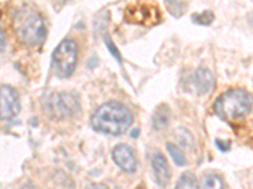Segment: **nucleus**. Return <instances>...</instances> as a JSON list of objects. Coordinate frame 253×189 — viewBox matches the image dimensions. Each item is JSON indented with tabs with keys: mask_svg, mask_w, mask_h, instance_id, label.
I'll use <instances>...</instances> for the list:
<instances>
[{
	"mask_svg": "<svg viewBox=\"0 0 253 189\" xmlns=\"http://www.w3.org/2000/svg\"><path fill=\"white\" fill-rule=\"evenodd\" d=\"M114 163L126 173H134L137 170V158L130 146L126 144H119L114 146L112 152Z\"/></svg>",
	"mask_w": 253,
	"mask_h": 189,
	"instance_id": "8",
	"label": "nucleus"
},
{
	"mask_svg": "<svg viewBox=\"0 0 253 189\" xmlns=\"http://www.w3.org/2000/svg\"><path fill=\"white\" fill-rule=\"evenodd\" d=\"M216 143V148H218L219 150H220V152H227V150H229V148H230V144H229V141H223V140H216L215 141Z\"/></svg>",
	"mask_w": 253,
	"mask_h": 189,
	"instance_id": "18",
	"label": "nucleus"
},
{
	"mask_svg": "<svg viewBox=\"0 0 253 189\" xmlns=\"http://www.w3.org/2000/svg\"><path fill=\"white\" fill-rule=\"evenodd\" d=\"M253 105V97L243 89H230L215 100L214 112L224 121H236L247 116Z\"/></svg>",
	"mask_w": 253,
	"mask_h": 189,
	"instance_id": "2",
	"label": "nucleus"
},
{
	"mask_svg": "<svg viewBox=\"0 0 253 189\" xmlns=\"http://www.w3.org/2000/svg\"><path fill=\"white\" fill-rule=\"evenodd\" d=\"M49 112H51L55 118H70L74 116L80 109V103L75 94H55L53 97L49 100Z\"/></svg>",
	"mask_w": 253,
	"mask_h": 189,
	"instance_id": "6",
	"label": "nucleus"
},
{
	"mask_svg": "<svg viewBox=\"0 0 253 189\" xmlns=\"http://www.w3.org/2000/svg\"><path fill=\"white\" fill-rule=\"evenodd\" d=\"M124 18L128 23L153 27L160 23L161 13L158 6L151 3H132L126 8Z\"/></svg>",
	"mask_w": 253,
	"mask_h": 189,
	"instance_id": "5",
	"label": "nucleus"
},
{
	"mask_svg": "<svg viewBox=\"0 0 253 189\" xmlns=\"http://www.w3.org/2000/svg\"><path fill=\"white\" fill-rule=\"evenodd\" d=\"M203 187H204V189H225L223 178L215 173H208L204 175Z\"/></svg>",
	"mask_w": 253,
	"mask_h": 189,
	"instance_id": "12",
	"label": "nucleus"
},
{
	"mask_svg": "<svg viewBox=\"0 0 253 189\" xmlns=\"http://www.w3.org/2000/svg\"><path fill=\"white\" fill-rule=\"evenodd\" d=\"M87 189H109L107 186H104V184H99V183H95L91 184Z\"/></svg>",
	"mask_w": 253,
	"mask_h": 189,
	"instance_id": "19",
	"label": "nucleus"
},
{
	"mask_svg": "<svg viewBox=\"0 0 253 189\" xmlns=\"http://www.w3.org/2000/svg\"><path fill=\"white\" fill-rule=\"evenodd\" d=\"M151 163H152L156 183L164 188V187L169 184L171 178L170 166H169V163H167V159L162 153L155 152L152 154V158H151Z\"/></svg>",
	"mask_w": 253,
	"mask_h": 189,
	"instance_id": "9",
	"label": "nucleus"
},
{
	"mask_svg": "<svg viewBox=\"0 0 253 189\" xmlns=\"http://www.w3.org/2000/svg\"><path fill=\"white\" fill-rule=\"evenodd\" d=\"M170 120V109L167 105L162 103L156 109L155 114L152 118V125L156 130H162L169 125Z\"/></svg>",
	"mask_w": 253,
	"mask_h": 189,
	"instance_id": "11",
	"label": "nucleus"
},
{
	"mask_svg": "<svg viewBox=\"0 0 253 189\" xmlns=\"http://www.w3.org/2000/svg\"><path fill=\"white\" fill-rule=\"evenodd\" d=\"M105 46H107V48L109 49L110 53H112V55L114 56V57L117 58V60H118V61L122 60L121 55H119V52H118V48H117V47L114 46V43H113V40L110 39L109 37L105 38Z\"/></svg>",
	"mask_w": 253,
	"mask_h": 189,
	"instance_id": "17",
	"label": "nucleus"
},
{
	"mask_svg": "<svg viewBox=\"0 0 253 189\" xmlns=\"http://www.w3.org/2000/svg\"><path fill=\"white\" fill-rule=\"evenodd\" d=\"M137 189H143V187H139V188H137Z\"/></svg>",
	"mask_w": 253,
	"mask_h": 189,
	"instance_id": "22",
	"label": "nucleus"
},
{
	"mask_svg": "<svg viewBox=\"0 0 253 189\" xmlns=\"http://www.w3.org/2000/svg\"><path fill=\"white\" fill-rule=\"evenodd\" d=\"M19 94L14 87L3 85L0 89V118L1 120H10L19 112Z\"/></svg>",
	"mask_w": 253,
	"mask_h": 189,
	"instance_id": "7",
	"label": "nucleus"
},
{
	"mask_svg": "<svg viewBox=\"0 0 253 189\" xmlns=\"http://www.w3.org/2000/svg\"><path fill=\"white\" fill-rule=\"evenodd\" d=\"M4 44H5V42H4V31H1V51H4Z\"/></svg>",
	"mask_w": 253,
	"mask_h": 189,
	"instance_id": "20",
	"label": "nucleus"
},
{
	"mask_svg": "<svg viewBox=\"0 0 253 189\" xmlns=\"http://www.w3.org/2000/svg\"><path fill=\"white\" fill-rule=\"evenodd\" d=\"M20 189H36V188L32 186V184H26V186H23Z\"/></svg>",
	"mask_w": 253,
	"mask_h": 189,
	"instance_id": "21",
	"label": "nucleus"
},
{
	"mask_svg": "<svg viewBox=\"0 0 253 189\" xmlns=\"http://www.w3.org/2000/svg\"><path fill=\"white\" fill-rule=\"evenodd\" d=\"M166 8L170 10V13L172 15H175V10H177V14L178 17H180V15L184 13L185 8H186V4L180 3V1H172V0H171V1H167L166 3Z\"/></svg>",
	"mask_w": 253,
	"mask_h": 189,
	"instance_id": "16",
	"label": "nucleus"
},
{
	"mask_svg": "<svg viewBox=\"0 0 253 189\" xmlns=\"http://www.w3.org/2000/svg\"><path fill=\"white\" fill-rule=\"evenodd\" d=\"M191 19H193L194 23L199 24V26H209L214 20V13L210 12V10H204L202 13L194 14Z\"/></svg>",
	"mask_w": 253,
	"mask_h": 189,
	"instance_id": "15",
	"label": "nucleus"
},
{
	"mask_svg": "<svg viewBox=\"0 0 253 189\" xmlns=\"http://www.w3.org/2000/svg\"><path fill=\"white\" fill-rule=\"evenodd\" d=\"M78 64V44L74 39L65 38L52 53V68L60 78H67L74 73Z\"/></svg>",
	"mask_w": 253,
	"mask_h": 189,
	"instance_id": "4",
	"label": "nucleus"
},
{
	"mask_svg": "<svg viewBox=\"0 0 253 189\" xmlns=\"http://www.w3.org/2000/svg\"><path fill=\"white\" fill-rule=\"evenodd\" d=\"M166 149H167V152H169V154L171 155V158H172V160L175 161L176 165L184 166L185 164H186V158H185L184 153L178 149L175 144H172V143L166 144Z\"/></svg>",
	"mask_w": 253,
	"mask_h": 189,
	"instance_id": "14",
	"label": "nucleus"
},
{
	"mask_svg": "<svg viewBox=\"0 0 253 189\" xmlns=\"http://www.w3.org/2000/svg\"><path fill=\"white\" fill-rule=\"evenodd\" d=\"M14 28L19 39L28 46L37 47L43 43L47 28L42 15L38 12H20L14 20Z\"/></svg>",
	"mask_w": 253,
	"mask_h": 189,
	"instance_id": "3",
	"label": "nucleus"
},
{
	"mask_svg": "<svg viewBox=\"0 0 253 189\" xmlns=\"http://www.w3.org/2000/svg\"><path fill=\"white\" fill-rule=\"evenodd\" d=\"M193 83L199 94H207L213 91L215 80L209 69L198 68L193 76Z\"/></svg>",
	"mask_w": 253,
	"mask_h": 189,
	"instance_id": "10",
	"label": "nucleus"
},
{
	"mask_svg": "<svg viewBox=\"0 0 253 189\" xmlns=\"http://www.w3.org/2000/svg\"><path fill=\"white\" fill-rule=\"evenodd\" d=\"M175 189H199L198 179H196L195 175H194L193 173H182V175L180 177L178 182L176 183Z\"/></svg>",
	"mask_w": 253,
	"mask_h": 189,
	"instance_id": "13",
	"label": "nucleus"
},
{
	"mask_svg": "<svg viewBox=\"0 0 253 189\" xmlns=\"http://www.w3.org/2000/svg\"><path fill=\"white\" fill-rule=\"evenodd\" d=\"M132 123V112L119 101H109L100 105L90 119L91 127L95 131L112 136L124 134L129 129Z\"/></svg>",
	"mask_w": 253,
	"mask_h": 189,
	"instance_id": "1",
	"label": "nucleus"
}]
</instances>
